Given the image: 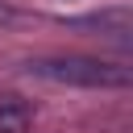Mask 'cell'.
Listing matches in <instances>:
<instances>
[{
    "mask_svg": "<svg viewBox=\"0 0 133 133\" xmlns=\"http://www.w3.org/2000/svg\"><path fill=\"white\" fill-rule=\"evenodd\" d=\"M25 71L46 79V83H66V87H129L133 83V66L104 62V58H83V54L33 58V62H25Z\"/></svg>",
    "mask_w": 133,
    "mask_h": 133,
    "instance_id": "1",
    "label": "cell"
},
{
    "mask_svg": "<svg viewBox=\"0 0 133 133\" xmlns=\"http://www.w3.org/2000/svg\"><path fill=\"white\" fill-rule=\"evenodd\" d=\"M33 121V108L21 96H0V133H25Z\"/></svg>",
    "mask_w": 133,
    "mask_h": 133,
    "instance_id": "2",
    "label": "cell"
}]
</instances>
